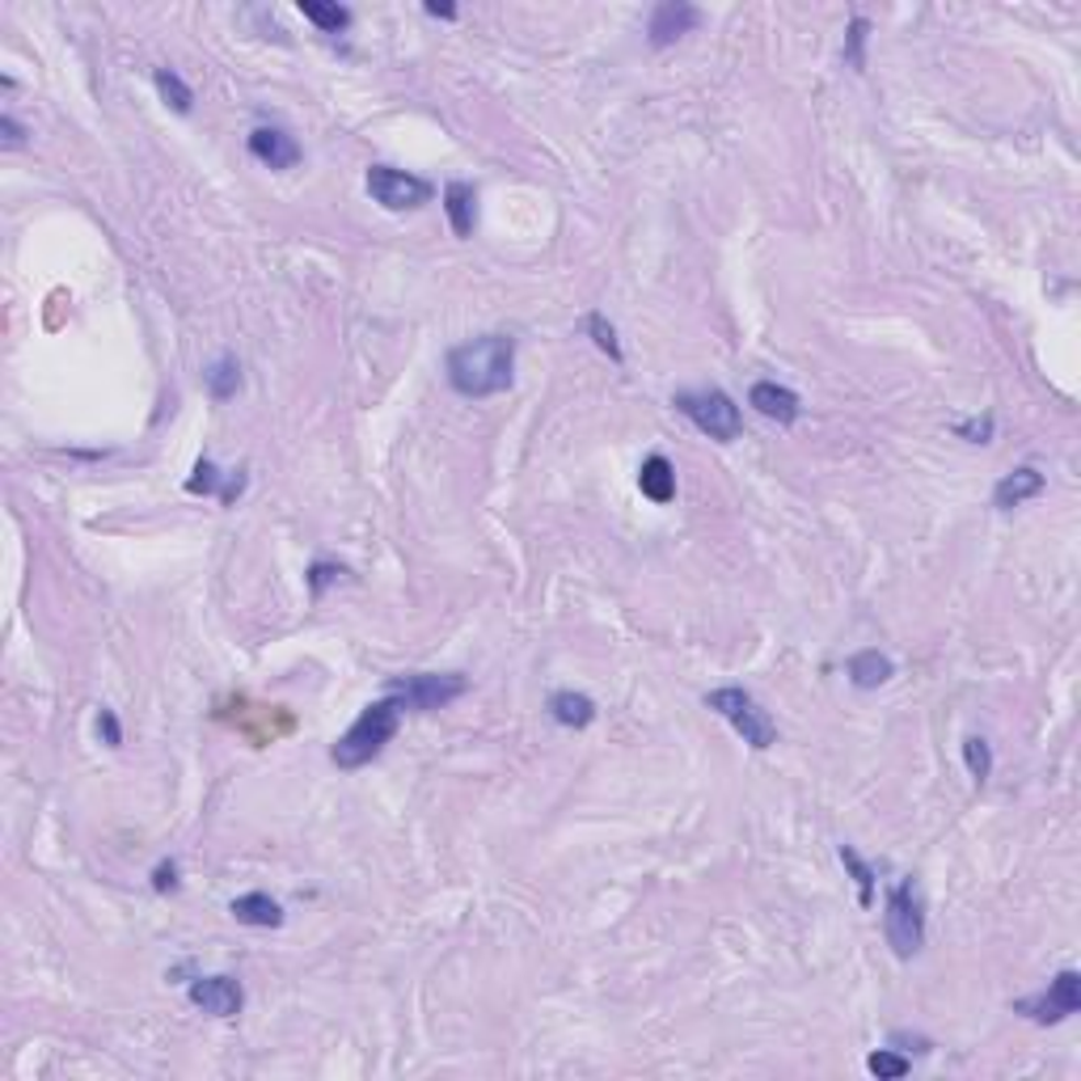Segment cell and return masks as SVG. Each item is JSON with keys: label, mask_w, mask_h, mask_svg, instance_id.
<instances>
[{"label": "cell", "mask_w": 1081, "mask_h": 1081, "mask_svg": "<svg viewBox=\"0 0 1081 1081\" xmlns=\"http://www.w3.org/2000/svg\"><path fill=\"white\" fill-rule=\"evenodd\" d=\"M515 380V338L512 334H482L448 352V385L460 398H494Z\"/></svg>", "instance_id": "6da1fadb"}, {"label": "cell", "mask_w": 1081, "mask_h": 1081, "mask_svg": "<svg viewBox=\"0 0 1081 1081\" xmlns=\"http://www.w3.org/2000/svg\"><path fill=\"white\" fill-rule=\"evenodd\" d=\"M402 710L405 705L398 702L393 693L372 705H364V714H359L352 727L338 735V744L330 748V760H334L338 769H364L368 760H377L380 753H385V744L398 735Z\"/></svg>", "instance_id": "7a4b0ae2"}, {"label": "cell", "mask_w": 1081, "mask_h": 1081, "mask_svg": "<svg viewBox=\"0 0 1081 1081\" xmlns=\"http://www.w3.org/2000/svg\"><path fill=\"white\" fill-rule=\"evenodd\" d=\"M705 705H710L718 718H727L731 727L744 735V744H753L757 753H765V748L778 744V723L769 718V710H760V702L748 693V689H739V684L714 689V693H705Z\"/></svg>", "instance_id": "3957f363"}, {"label": "cell", "mask_w": 1081, "mask_h": 1081, "mask_svg": "<svg viewBox=\"0 0 1081 1081\" xmlns=\"http://www.w3.org/2000/svg\"><path fill=\"white\" fill-rule=\"evenodd\" d=\"M672 405L698 432L718 439V444H731V439H739V432H744V414H739V405L731 402V393H723V389H684V393L672 398Z\"/></svg>", "instance_id": "277c9868"}, {"label": "cell", "mask_w": 1081, "mask_h": 1081, "mask_svg": "<svg viewBox=\"0 0 1081 1081\" xmlns=\"http://www.w3.org/2000/svg\"><path fill=\"white\" fill-rule=\"evenodd\" d=\"M883 934H888V946L895 950V959H913L921 946H925V909H921V895L913 879H900L892 892H888Z\"/></svg>", "instance_id": "5b68a950"}, {"label": "cell", "mask_w": 1081, "mask_h": 1081, "mask_svg": "<svg viewBox=\"0 0 1081 1081\" xmlns=\"http://www.w3.org/2000/svg\"><path fill=\"white\" fill-rule=\"evenodd\" d=\"M465 689H469V684H465V676H457V672H414V676L389 680V693H393L405 710H419V714L444 710L448 702H457Z\"/></svg>", "instance_id": "8992f818"}, {"label": "cell", "mask_w": 1081, "mask_h": 1081, "mask_svg": "<svg viewBox=\"0 0 1081 1081\" xmlns=\"http://www.w3.org/2000/svg\"><path fill=\"white\" fill-rule=\"evenodd\" d=\"M368 194L389 212H414V208L432 203L435 190L427 178H414V174L393 169V165H372L368 169Z\"/></svg>", "instance_id": "52a82bcc"}, {"label": "cell", "mask_w": 1081, "mask_h": 1081, "mask_svg": "<svg viewBox=\"0 0 1081 1081\" xmlns=\"http://www.w3.org/2000/svg\"><path fill=\"white\" fill-rule=\"evenodd\" d=\"M1018 1010L1027 1014L1030 1023H1039V1027H1056V1023L1073 1018L1081 1010V976L1073 972V968H1065L1039 998L1018 1001Z\"/></svg>", "instance_id": "ba28073f"}, {"label": "cell", "mask_w": 1081, "mask_h": 1081, "mask_svg": "<svg viewBox=\"0 0 1081 1081\" xmlns=\"http://www.w3.org/2000/svg\"><path fill=\"white\" fill-rule=\"evenodd\" d=\"M698 26H702V9H698V4H689V0H664V4H655V13H650L647 43L655 52H664V47H672L676 38L693 34Z\"/></svg>", "instance_id": "9c48e42d"}, {"label": "cell", "mask_w": 1081, "mask_h": 1081, "mask_svg": "<svg viewBox=\"0 0 1081 1081\" xmlns=\"http://www.w3.org/2000/svg\"><path fill=\"white\" fill-rule=\"evenodd\" d=\"M187 998H190V1005H199V1010L212 1014V1018H233V1014H242V1005H245L242 984H237L233 976H199V980L187 989Z\"/></svg>", "instance_id": "30bf717a"}, {"label": "cell", "mask_w": 1081, "mask_h": 1081, "mask_svg": "<svg viewBox=\"0 0 1081 1081\" xmlns=\"http://www.w3.org/2000/svg\"><path fill=\"white\" fill-rule=\"evenodd\" d=\"M748 405L765 414V419H773V423H799V414H803V402H799V393L794 389H785V385H773V380H757L753 385V393H748Z\"/></svg>", "instance_id": "8fae6325"}, {"label": "cell", "mask_w": 1081, "mask_h": 1081, "mask_svg": "<svg viewBox=\"0 0 1081 1081\" xmlns=\"http://www.w3.org/2000/svg\"><path fill=\"white\" fill-rule=\"evenodd\" d=\"M249 153H254L263 165H270V169H292V165H300V157H304L300 144L283 132V127H254V132H249Z\"/></svg>", "instance_id": "7c38bea8"}, {"label": "cell", "mask_w": 1081, "mask_h": 1081, "mask_svg": "<svg viewBox=\"0 0 1081 1081\" xmlns=\"http://www.w3.org/2000/svg\"><path fill=\"white\" fill-rule=\"evenodd\" d=\"M1044 473L1035 469V465H1023V469H1014V473H1005L998 487H993V508L998 512H1014V508H1023L1027 499L1035 494H1044Z\"/></svg>", "instance_id": "4fadbf2b"}, {"label": "cell", "mask_w": 1081, "mask_h": 1081, "mask_svg": "<svg viewBox=\"0 0 1081 1081\" xmlns=\"http://www.w3.org/2000/svg\"><path fill=\"white\" fill-rule=\"evenodd\" d=\"M444 212H448V224L457 237H473L478 229V190L469 182H448L444 187Z\"/></svg>", "instance_id": "5bb4252c"}, {"label": "cell", "mask_w": 1081, "mask_h": 1081, "mask_svg": "<svg viewBox=\"0 0 1081 1081\" xmlns=\"http://www.w3.org/2000/svg\"><path fill=\"white\" fill-rule=\"evenodd\" d=\"M229 913L242 921V925H254V929H279V925H283V909H279V900H270L267 892L237 895Z\"/></svg>", "instance_id": "9a60e30c"}, {"label": "cell", "mask_w": 1081, "mask_h": 1081, "mask_svg": "<svg viewBox=\"0 0 1081 1081\" xmlns=\"http://www.w3.org/2000/svg\"><path fill=\"white\" fill-rule=\"evenodd\" d=\"M549 714H554V723L558 727H570V731H583L595 723V702L588 693H575V689H562V693H554L549 698Z\"/></svg>", "instance_id": "2e32d148"}, {"label": "cell", "mask_w": 1081, "mask_h": 1081, "mask_svg": "<svg viewBox=\"0 0 1081 1081\" xmlns=\"http://www.w3.org/2000/svg\"><path fill=\"white\" fill-rule=\"evenodd\" d=\"M638 490L647 494L650 503H672L676 499V469L668 457H647L643 460V469H638Z\"/></svg>", "instance_id": "e0dca14e"}, {"label": "cell", "mask_w": 1081, "mask_h": 1081, "mask_svg": "<svg viewBox=\"0 0 1081 1081\" xmlns=\"http://www.w3.org/2000/svg\"><path fill=\"white\" fill-rule=\"evenodd\" d=\"M845 672L854 680V689H879L895 676V664L879 650H858V655H849Z\"/></svg>", "instance_id": "ac0fdd59"}, {"label": "cell", "mask_w": 1081, "mask_h": 1081, "mask_svg": "<svg viewBox=\"0 0 1081 1081\" xmlns=\"http://www.w3.org/2000/svg\"><path fill=\"white\" fill-rule=\"evenodd\" d=\"M300 13L317 30H325V34H343V30L352 26V9H343L334 0H300Z\"/></svg>", "instance_id": "d6986e66"}, {"label": "cell", "mask_w": 1081, "mask_h": 1081, "mask_svg": "<svg viewBox=\"0 0 1081 1081\" xmlns=\"http://www.w3.org/2000/svg\"><path fill=\"white\" fill-rule=\"evenodd\" d=\"M203 380H208V389H212L216 402H229V398H237V389H242V364H237L233 355H220L216 364L203 372Z\"/></svg>", "instance_id": "ffe728a7"}, {"label": "cell", "mask_w": 1081, "mask_h": 1081, "mask_svg": "<svg viewBox=\"0 0 1081 1081\" xmlns=\"http://www.w3.org/2000/svg\"><path fill=\"white\" fill-rule=\"evenodd\" d=\"M153 85H157V93H161L165 107H174L178 114H190V110H194V89H190L174 68H157Z\"/></svg>", "instance_id": "44dd1931"}, {"label": "cell", "mask_w": 1081, "mask_h": 1081, "mask_svg": "<svg viewBox=\"0 0 1081 1081\" xmlns=\"http://www.w3.org/2000/svg\"><path fill=\"white\" fill-rule=\"evenodd\" d=\"M963 760H968V773H972L976 785L989 782V773H993V748H989L984 735H968L963 739Z\"/></svg>", "instance_id": "7402d4cb"}, {"label": "cell", "mask_w": 1081, "mask_h": 1081, "mask_svg": "<svg viewBox=\"0 0 1081 1081\" xmlns=\"http://www.w3.org/2000/svg\"><path fill=\"white\" fill-rule=\"evenodd\" d=\"M866 1069H870L874 1078H883V1081H900V1078H909L913 1060H909V1056H895L892 1048H879V1052L866 1056Z\"/></svg>", "instance_id": "603a6c76"}, {"label": "cell", "mask_w": 1081, "mask_h": 1081, "mask_svg": "<svg viewBox=\"0 0 1081 1081\" xmlns=\"http://www.w3.org/2000/svg\"><path fill=\"white\" fill-rule=\"evenodd\" d=\"M588 334H592V343L609 355L613 364H622L625 355H622V343H617V330H613V322H604V313H592V317H588Z\"/></svg>", "instance_id": "cb8c5ba5"}, {"label": "cell", "mask_w": 1081, "mask_h": 1081, "mask_svg": "<svg viewBox=\"0 0 1081 1081\" xmlns=\"http://www.w3.org/2000/svg\"><path fill=\"white\" fill-rule=\"evenodd\" d=\"M866 34H870V22L866 18H854L849 22V34H845V59H849V68H866Z\"/></svg>", "instance_id": "d4e9b609"}, {"label": "cell", "mask_w": 1081, "mask_h": 1081, "mask_svg": "<svg viewBox=\"0 0 1081 1081\" xmlns=\"http://www.w3.org/2000/svg\"><path fill=\"white\" fill-rule=\"evenodd\" d=\"M840 862L849 866V874L858 879V892H862V904H870V892H874V870L858 858V849L854 845H840Z\"/></svg>", "instance_id": "484cf974"}, {"label": "cell", "mask_w": 1081, "mask_h": 1081, "mask_svg": "<svg viewBox=\"0 0 1081 1081\" xmlns=\"http://www.w3.org/2000/svg\"><path fill=\"white\" fill-rule=\"evenodd\" d=\"M187 490H190V494H220V490H224V487H220V469L208 457H203L199 465H194V478L187 482Z\"/></svg>", "instance_id": "4316f807"}, {"label": "cell", "mask_w": 1081, "mask_h": 1081, "mask_svg": "<svg viewBox=\"0 0 1081 1081\" xmlns=\"http://www.w3.org/2000/svg\"><path fill=\"white\" fill-rule=\"evenodd\" d=\"M343 575H347V570L334 567V562H313V567H309V588H313V595H322L325 588H330L334 579H343Z\"/></svg>", "instance_id": "83f0119b"}, {"label": "cell", "mask_w": 1081, "mask_h": 1081, "mask_svg": "<svg viewBox=\"0 0 1081 1081\" xmlns=\"http://www.w3.org/2000/svg\"><path fill=\"white\" fill-rule=\"evenodd\" d=\"M955 435H968L972 444H989V435H993V419H976V423H955Z\"/></svg>", "instance_id": "f1b7e54d"}, {"label": "cell", "mask_w": 1081, "mask_h": 1081, "mask_svg": "<svg viewBox=\"0 0 1081 1081\" xmlns=\"http://www.w3.org/2000/svg\"><path fill=\"white\" fill-rule=\"evenodd\" d=\"M98 735L107 739V748H119V744H123V731H119L114 710H102V714H98Z\"/></svg>", "instance_id": "f546056e"}, {"label": "cell", "mask_w": 1081, "mask_h": 1081, "mask_svg": "<svg viewBox=\"0 0 1081 1081\" xmlns=\"http://www.w3.org/2000/svg\"><path fill=\"white\" fill-rule=\"evenodd\" d=\"M0 132H4V148H22L26 144V132H22V123L13 114H0Z\"/></svg>", "instance_id": "4dcf8cb0"}, {"label": "cell", "mask_w": 1081, "mask_h": 1081, "mask_svg": "<svg viewBox=\"0 0 1081 1081\" xmlns=\"http://www.w3.org/2000/svg\"><path fill=\"white\" fill-rule=\"evenodd\" d=\"M153 888H157V892H174V888H178V866H174V862H161V866H157V870H153Z\"/></svg>", "instance_id": "1f68e13d"}, {"label": "cell", "mask_w": 1081, "mask_h": 1081, "mask_svg": "<svg viewBox=\"0 0 1081 1081\" xmlns=\"http://www.w3.org/2000/svg\"><path fill=\"white\" fill-rule=\"evenodd\" d=\"M427 13H432V18H444V22H453V18H457V9H453V4H427Z\"/></svg>", "instance_id": "d6a6232c"}]
</instances>
